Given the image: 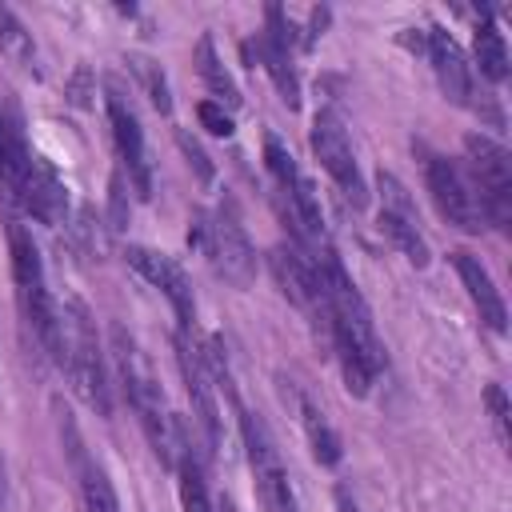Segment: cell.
<instances>
[{"label":"cell","mask_w":512,"mask_h":512,"mask_svg":"<svg viewBox=\"0 0 512 512\" xmlns=\"http://www.w3.org/2000/svg\"><path fill=\"white\" fill-rule=\"evenodd\" d=\"M112 364H116V376L124 384L132 412L140 416V428H144L152 452L160 456V464H176V416L168 412L164 392H160L140 344L120 324H112Z\"/></svg>","instance_id":"cell-1"},{"label":"cell","mask_w":512,"mask_h":512,"mask_svg":"<svg viewBox=\"0 0 512 512\" xmlns=\"http://www.w3.org/2000/svg\"><path fill=\"white\" fill-rule=\"evenodd\" d=\"M60 364L72 376V388L80 392V400L100 412L112 416V384H108V368L96 344V328L92 316L80 300H68L60 312Z\"/></svg>","instance_id":"cell-2"},{"label":"cell","mask_w":512,"mask_h":512,"mask_svg":"<svg viewBox=\"0 0 512 512\" xmlns=\"http://www.w3.org/2000/svg\"><path fill=\"white\" fill-rule=\"evenodd\" d=\"M8 252H12V280H16L20 316L36 332L44 352L52 360H60V312H56V304L48 296V284H44L40 248H36V240L20 224H8Z\"/></svg>","instance_id":"cell-3"},{"label":"cell","mask_w":512,"mask_h":512,"mask_svg":"<svg viewBox=\"0 0 512 512\" xmlns=\"http://www.w3.org/2000/svg\"><path fill=\"white\" fill-rule=\"evenodd\" d=\"M188 244L200 256H208V264L224 280H232L240 288L252 284V276H256V252H252V244H248V236H244V228H240V220H236L232 208L192 212V220H188Z\"/></svg>","instance_id":"cell-4"},{"label":"cell","mask_w":512,"mask_h":512,"mask_svg":"<svg viewBox=\"0 0 512 512\" xmlns=\"http://www.w3.org/2000/svg\"><path fill=\"white\" fill-rule=\"evenodd\" d=\"M464 156L472 168V192L484 208V220L504 228L512 220V160H508V152L496 140L472 132L464 140Z\"/></svg>","instance_id":"cell-5"},{"label":"cell","mask_w":512,"mask_h":512,"mask_svg":"<svg viewBox=\"0 0 512 512\" xmlns=\"http://www.w3.org/2000/svg\"><path fill=\"white\" fill-rule=\"evenodd\" d=\"M236 412H240V436H244V452H248V464H252V476L260 484V496L272 512H296V500H292V488H288V472L280 464V452L264 428V420L248 408H240L236 400Z\"/></svg>","instance_id":"cell-6"},{"label":"cell","mask_w":512,"mask_h":512,"mask_svg":"<svg viewBox=\"0 0 512 512\" xmlns=\"http://www.w3.org/2000/svg\"><path fill=\"white\" fill-rule=\"evenodd\" d=\"M424 176H428V192L440 208V216L464 232H480L484 228V208L468 184V176L440 152H424Z\"/></svg>","instance_id":"cell-7"},{"label":"cell","mask_w":512,"mask_h":512,"mask_svg":"<svg viewBox=\"0 0 512 512\" xmlns=\"http://www.w3.org/2000/svg\"><path fill=\"white\" fill-rule=\"evenodd\" d=\"M272 276L280 284V292L304 308L312 316V324H324V336H328V308H324V292H320V276H316V260L300 248V244H276L272 256Z\"/></svg>","instance_id":"cell-8"},{"label":"cell","mask_w":512,"mask_h":512,"mask_svg":"<svg viewBox=\"0 0 512 512\" xmlns=\"http://www.w3.org/2000/svg\"><path fill=\"white\" fill-rule=\"evenodd\" d=\"M312 152H316V160L324 164V172L340 184V192L360 208L364 200H368V188H364V176H360V168H356V156H352V144H348V136H344V128H340V120L332 116V112H320L316 120H312Z\"/></svg>","instance_id":"cell-9"},{"label":"cell","mask_w":512,"mask_h":512,"mask_svg":"<svg viewBox=\"0 0 512 512\" xmlns=\"http://www.w3.org/2000/svg\"><path fill=\"white\" fill-rule=\"evenodd\" d=\"M264 160H268V172L276 176L280 192L288 196V204H292V212H296V220H300L304 236L324 240V212H320V196H316L312 180L296 168V160L288 156V148H284L276 136H268V140H264Z\"/></svg>","instance_id":"cell-10"},{"label":"cell","mask_w":512,"mask_h":512,"mask_svg":"<svg viewBox=\"0 0 512 512\" xmlns=\"http://www.w3.org/2000/svg\"><path fill=\"white\" fill-rule=\"evenodd\" d=\"M176 364H180V376H184V392H188V400H192V416H196V424L204 428V440H208V448H220V444H224V428H220L216 384H212L208 368L200 364V352H196V344H188V332H176Z\"/></svg>","instance_id":"cell-11"},{"label":"cell","mask_w":512,"mask_h":512,"mask_svg":"<svg viewBox=\"0 0 512 512\" xmlns=\"http://www.w3.org/2000/svg\"><path fill=\"white\" fill-rule=\"evenodd\" d=\"M124 256H128V264H132L152 288H160V292L172 300L176 320H180V332H188V328H192V316H196V300H192V284H188L184 268H180L172 256H164V252H156V248H144V244H128Z\"/></svg>","instance_id":"cell-12"},{"label":"cell","mask_w":512,"mask_h":512,"mask_svg":"<svg viewBox=\"0 0 512 512\" xmlns=\"http://www.w3.org/2000/svg\"><path fill=\"white\" fill-rule=\"evenodd\" d=\"M60 436H64V448H68V460H72V472H76L84 512H120V500H116V488H112L108 472L84 452V440H80L76 424L68 420V412L60 416Z\"/></svg>","instance_id":"cell-13"},{"label":"cell","mask_w":512,"mask_h":512,"mask_svg":"<svg viewBox=\"0 0 512 512\" xmlns=\"http://www.w3.org/2000/svg\"><path fill=\"white\" fill-rule=\"evenodd\" d=\"M108 120H112V140H116V152L132 176V188L148 200L152 196V168H148V148H144V132H140V120L136 112L120 100V96H108Z\"/></svg>","instance_id":"cell-14"},{"label":"cell","mask_w":512,"mask_h":512,"mask_svg":"<svg viewBox=\"0 0 512 512\" xmlns=\"http://www.w3.org/2000/svg\"><path fill=\"white\" fill-rule=\"evenodd\" d=\"M28 216H36L40 224H60L64 216H68V192H64V184H60V176L40 160V156H32V164H28V172H24V184H20V192L12 196Z\"/></svg>","instance_id":"cell-15"},{"label":"cell","mask_w":512,"mask_h":512,"mask_svg":"<svg viewBox=\"0 0 512 512\" xmlns=\"http://www.w3.org/2000/svg\"><path fill=\"white\" fill-rule=\"evenodd\" d=\"M424 52H428V60L436 68V80H440L444 96L452 104H468V96H472V72H468V60H464L460 44L452 40V32H444L440 24H432L424 32Z\"/></svg>","instance_id":"cell-16"},{"label":"cell","mask_w":512,"mask_h":512,"mask_svg":"<svg viewBox=\"0 0 512 512\" xmlns=\"http://www.w3.org/2000/svg\"><path fill=\"white\" fill-rule=\"evenodd\" d=\"M452 264H456V272H460V280H464V288H468V296H472L480 320H484L492 332H504V328H508V308H504V296H500V288L492 284L488 268L480 264V256H472V252L460 248V252H452Z\"/></svg>","instance_id":"cell-17"},{"label":"cell","mask_w":512,"mask_h":512,"mask_svg":"<svg viewBox=\"0 0 512 512\" xmlns=\"http://www.w3.org/2000/svg\"><path fill=\"white\" fill-rule=\"evenodd\" d=\"M192 436H188V424L176 416V472H180V508L184 512H216L212 500H208V484H204V468H200V456L192 452Z\"/></svg>","instance_id":"cell-18"},{"label":"cell","mask_w":512,"mask_h":512,"mask_svg":"<svg viewBox=\"0 0 512 512\" xmlns=\"http://www.w3.org/2000/svg\"><path fill=\"white\" fill-rule=\"evenodd\" d=\"M292 392V404H296V416H300V424H304V436H308V448H312V456L320 460V464H340V436H336V428L324 420V412L316 408V400L312 396H304L300 388H288Z\"/></svg>","instance_id":"cell-19"},{"label":"cell","mask_w":512,"mask_h":512,"mask_svg":"<svg viewBox=\"0 0 512 512\" xmlns=\"http://www.w3.org/2000/svg\"><path fill=\"white\" fill-rule=\"evenodd\" d=\"M244 52H256V60L264 64V72H268L272 84L280 88V100H284L288 108H296V104H300V80H296V68H292V48H284V44L260 36L256 44H244Z\"/></svg>","instance_id":"cell-20"},{"label":"cell","mask_w":512,"mask_h":512,"mask_svg":"<svg viewBox=\"0 0 512 512\" xmlns=\"http://www.w3.org/2000/svg\"><path fill=\"white\" fill-rule=\"evenodd\" d=\"M196 68H200L204 84L212 88V96H220V104H228V108H236V104H240V88H236V80L228 76V68L220 64L216 44H212V36H208V32L196 40Z\"/></svg>","instance_id":"cell-21"},{"label":"cell","mask_w":512,"mask_h":512,"mask_svg":"<svg viewBox=\"0 0 512 512\" xmlns=\"http://www.w3.org/2000/svg\"><path fill=\"white\" fill-rule=\"evenodd\" d=\"M476 64H480V76L500 84L508 76V48H504V36L496 32V24L484 16L476 24Z\"/></svg>","instance_id":"cell-22"},{"label":"cell","mask_w":512,"mask_h":512,"mask_svg":"<svg viewBox=\"0 0 512 512\" xmlns=\"http://www.w3.org/2000/svg\"><path fill=\"white\" fill-rule=\"evenodd\" d=\"M416 224H420V220H404V216L380 212V232H388V240L404 252V260H408V264L424 268L432 256H428V244H424V236H420V228H416Z\"/></svg>","instance_id":"cell-23"},{"label":"cell","mask_w":512,"mask_h":512,"mask_svg":"<svg viewBox=\"0 0 512 512\" xmlns=\"http://www.w3.org/2000/svg\"><path fill=\"white\" fill-rule=\"evenodd\" d=\"M0 52H4L8 60H16L20 68H32V64H36L32 36L24 32V24H20L8 8H0Z\"/></svg>","instance_id":"cell-24"},{"label":"cell","mask_w":512,"mask_h":512,"mask_svg":"<svg viewBox=\"0 0 512 512\" xmlns=\"http://www.w3.org/2000/svg\"><path fill=\"white\" fill-rule=\"evenodd\" d=\"M128 68L140 76V84H144L148 100H152L160 112H168V108H172V96H168V80H164L160 64H152V60H144V56H132V60H128Z\"/></svg>","instance_id":"cell-25"},{"label":"cell","mask_w":512,"mask_h":512,"mask_svg":"<svg viewBox=\"0 0 512 512\" xmlns=\"http://www.w3.org/2000/svg\"><path fill=\"white\" fill-rule=\"evenodd\" d=\"M196 116H200V124H204L212 136H224V140H228V136L236 132L232 116H228L224 104H216V100H200V104H196Z\"/></svg>","instance_id":"cell-26"},{"label":"cell","mask_w":512,"mask_h":512,"mask_svg":"<svg viewBox=\"0 0 512 512\" xmlns=\"http://www.w3.org/2000/svg\"><path fill=\"white\" fill-rule=\"evenodd\" d=\"M176 144H180V152H184V156H188V164H192V168H196V176H200V180H204V184H208V180H212V176H216V168H212V164H208V156H204V148H200V144H196V140H192V136H188V132H176Z\"/></svg>","instance_id":"cell-27"},{"label":"cell","mask_w":512,"mask_h":512,"mask_svg":"<svg viewBox=\"0 0 512 512\" xmlns=\"http://www.w3.org/2000/svg\"><path fill=\"white\" fill-rule=\"evenodd\" d=\"M484 404H488V412H492V420H496L500 440H508V396H504V388H500V384H488V388H484Z\"/></svg>","instance_id":"cell-28"},{"label":"cell","mask_w":512,"mask_h":512,"mask_svg":"<svg viewBox=\"0 0 512 512\" xmlns=\"http://www.w3.org/2000/svg\"><path fill=\"white\" fill-rule=\"evenodd\" d=\"M108 192H112V228H124L128 224V212H124V176L120 172L112 176Z\"/></svg>","instance_id":"cell-29"},{"label":"cell","mask_w":512,"mask_h":512,"mask_svg":"<svg viewBox=\"0 0 512 512\" xmlns=\"http://www.w3.org/2000/svg\"><path fill=\"white\" fill-rule=\"evenodd\" d=\"M336 512H360V504H356V496L344 488V484H336Z\"/></svg>","instance_id":"cell-30"},{"label":"cell","mask_w":512,"mask_h":512,"mask_svg":"<svg viewBox=\"0 0 512 512\" xmlns=\"http://www.w3.org/2000/svg\"><path fill=\"white\" fill-rule=\"evenodd\" d=\"M8 508V468H4V456H0V512Z\"/></svg>","instance_id":"cell-31"},{"label":"cell","mask_w":512,"mask_h":512,"mask_svg":"<svg viewBox=\"0 0 512 512\" xmlns=\"http://www.w3.org/2000/svg\"><path fill=\"white\" fill-rule=\"evenodd\" d=\"M220 512H240V508L232 504V496H224V500H220Z\"/></svg>","instance_id":"cell-32"}]
</instances>
